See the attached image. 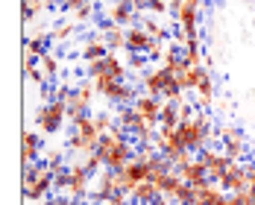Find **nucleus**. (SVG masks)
<instances>
[{
    "mask_svg": "<svg viewBox=\"0 0 255 205\" xmlns=\"http://www.w3.org/2000/svg\"><path fill=\"white\" fill-rule=\"evenodd\" d=\"M106 53H109V44H100V41H94V44H88V47L82 50V59L94 62V59H103Z\"/></svg>",
    "mask_w": 255,
    "mask_h": 205,
    "instance_id": "1",
    "label": "nucleus"
},
{
    "mask_svg": "<svg viewBox=\"0 0 255 205\" xmlns=\"http://www.w3.org/2000/svg\"><path fill=\"white\" fill-rule=\"evenodd\" d=\"M44 71H47V77H53V71H56V59H53V56L44 59Z\"/></svg>",
    "mask_w": 255,
    "mask_h": 205,
    "instance_id": "3",
    "label": "nucleus"
},
{
    "mask_svg": "<svg viewBox=\"0 0 255 205\" xmlns=\"http://www.w3.org/2000/svg\"><path fill=\"white\" fill-rule=\"evenodd\" d=\"M138 111H141L147 120H155V114H158V102L150 100V97H144V100H138Z\"/></svg>",
    "mask_w": 255,
    "mask_h": 205,
    "instance_id": "2",
    "label": "nucleus"
}]
</instances>
